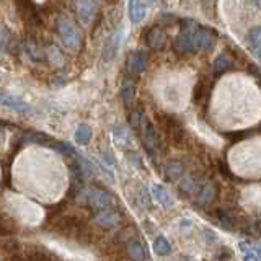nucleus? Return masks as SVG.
Returning a JSON list of instances; mask_svg holds the SVG:
<instances>
[{"label":"nucleus","instance_id":"1","mask_svg":"<svg viewBox=\"0 0 261 261\" xmlns=\"http://www.w3.org/2000/svg\"><path fill=\"white\" fill-rule=\"evenodd\" d=\"M57 30H59V36L62 44L72 53H77L82 47V35L77 30V27L73 24L67 16H61L57 21Z\"/></svg>","mask_w":261,"mask_h":261},{"label":"nucleus","instance_id":"2","mask_svg":"<svg viewBox=\"0 0 261 261\" xmlns=\"http://www.w3.org/2000/svg\"><path fill=\"white\" fill-rule=\"evenodd\" d=\"M82 202H85L88 207H92L95 212L114 207L113 196L105 190H88L80 196Z\"/></svg>","mask_w":261,"mask_h":261},{"label":"nucleus","instance_id":"3","mask_svg":"<svg viewBox=\"0 0 261 261\" xmlns=\"http://www.w3.org/2000/svg\"><path fill=\"white\" fill-rule=\"evenodd\" d=\"M137 133H141V137L142 141L147 147V150L150 152V155H153V157H157L159 152H160V137L157 134V130H155L153 124L147 119L144 114L141 118V126H139V130Z\"/></svg>","mask_w":261,"mask_h":261},{"label":"nucleus","instance_id":"4","mask_svg":"<svg viewBox=\"0 0 261 261\" xmlns=\"http://www.w3.org/2000/svg\"><path fill=\"white\" fill-rule=\"evenodd\" d=\"M16 5V10L20 12L21 18L27 21L30 28H41V15L36 10V5L31 2V0H13Z\"/></svg>","mask_w":261,"mask_h":261},{"label":"nucleus","instance_id":"5","mask_svg":"<svg viewBox=\"0 0 261 261\" xmlns=\"http://www.w3.org/2000/svg\"><path fill=\"white\" fill-rule=\"evenodd\" d=\"M193 41H194V53L211 51V49L214 47L216 38H214V33L206 28H196L193 33Z\"/></svg>","mask_w":261,"mask_h":261},{"label":"nucleus","instance_id":"6","mask_svg":"<svg viewBox=\"0 0 261 261\" xmlns=\"http://www.w3.org/2000/svg\"><path fill=\"white\" fill-rule=\"evenodd\" d=\"M196 28L186 27L175 39V49L181 54H190L194 53V41H193V33Z\"/></svg>","mask_w":261,"mask_h":261},{"label":"nucleus","instance_id":"7","mask_svg":"<svg viewBox=\"0 0 261 261\" xmlns=\"http://www.w3.org/2000/svg\"><path fill=\"white\" fill-rule=\"evenodd\" d=\"M75 10L84 24H90L96 15V5L93 0H75Z\"/></svg>","mask_w":261,"mask_h":261},{"label":"nucleus","instance_id":"8","mask_svg":"<svg viewBox=\"0 0 261 261\" xmlns=\"http://www.w3.org/2000/svg\"><path fill=\"white\" fill-rule=\"evenodd\" d=\"M0 105H4V106H7V108H10V110L20 113V114H30L31 113V106L15 95L0 93Z\"/></svg>","mask_w":261,"mask_h":261},{"label":"nucleus","instance_id":"9","mask_svg":"<svg viewBox=\"0 0 261 261\" xmlns=\"http://www.w3.org/2000/svg\"><path fill=\"white\" fill-rule=\"evenodd\" d=\"M119 214L116 211H114V207L111 209H105V211H98L95 212V222L103 227V228H113V227H116L119 224Z\"/></svg>","mask_w":261,"mask_h":261},{"label":"nucleus","instance_id":"10","mask_svg":"<svg viewBox=\"0 0 261 261\" xmlns=\"http://www.w3.org/2000/svg\"><path fill=\"white\" fill-rule=\"evenodd\" d=\"M217 196V188L214 183H206L199 188L198 191V196H196V202H198V206L201 207H207L211 206L212 202H214Z\"/></svg>","mask_w":261,"mask_h":261},{"label":"nucleus","instance_id":"11","mask_svg":"<svg viewBox=\"0 0 261 261\" xmlns=\"http://www.w3.org/2000/svg\"><path fill=\"white\" fill-rule=\"evenodd\" d=\"M147 56L142 51H136L130 54L129 61H127V69L130 73H136V75H141L147 69Z\"/></svg>","mask_w":261,"mask_h":261},{"label":"nucleus","instance_id":"12","mask_svg":"<svg viewBox=\"0 0 261 261\" xmlns=\"http://www.w3.org/2000/svg\"><path fill=\"white\" fill-rule=\"evenodd\" d=\"M121 38H122V33L118 31L106 39V43L103 46V59L105 61H111L116 57V54L119 51V46H121Z\"/></svg>","mask_w":261,"mask_h":261},{"label":"nucleus","instance_id":"13","mask_svg":"<svg viewBox=\"0 0 261 261\" xmlns=\"http://www.w3.org/2000/svg\"><path fill=\"white\" fill-rule=\"evenodd\" d=\"M145 41H147V44H149V47H152V49H162L163 46H165V43H167V35L163 33L162 28L152 27L149 31H147Z\"/></svg>","mask_w":261,"mask_h":261},{"label":"nucleus","instance_id":"14","mask_svg":"<svg viewBox=\"0 0 261 261\" xmlns=\"http://www.w3.org/2000/svg\"><path fill=\"white\" fill-rule=\"evenodd\" d=\"M147 16V7L141 0H130L129 2V18L134 24H139L145 20Z\"/></svg>","mask_w":261,"mask_h":261},{"label":"nucleus","instance_id":"15","mask_svg":"<svg viewBox=\"0 0 261 261\" xmlns=\"http://www.w3.org/2000/svg\"><path fill=\"white\" fill-rule=\"evenodd\" d=\"M150 194H152V198L160 204V206H163V207L173 206V199H171L170 193L162 185H153L150 188Z\"/></svg>","mask_w":261,"mask_h":261},{"label":"nucleus","instance_id":"16","mask_svg":"<svg viewBox=\"0 0 261 261\" xmlns=\"http://www.w3.org/2000/svg\"><path fill=\"white\" fill-rule=\"evenodd\" d=\"M163 173H165V178L170 179V181H176V179L185 175V165L178 160H171L163 168Z\"/></svg>","mask_w":261,"mask_h":261},{"label":"nucleus","instance_id":"17","mask_svg":"<svg viewBox=\"0 0 261 261\" xmlns=\"http://www.w3.org/2000/svg\"><path fill=\"white\" fill-rule=\"evenodd\" d=\"M113 139H114V144L118 147H122V149L133 147V137H130L129 130L124 126H118L113 130Z\"/></svg>","mask_w":261,"mask_h":261},{"label":"nucleus","instance_id":"18","mask_svg":"<svg viewBox=\"0 0 261 261\" xmlns=\"http://www.w3.org/2000/svg\"><path fill=\"white\" fill-rule=\"evenodd\" d=\"M121 98H122V103H124L127 108L134 105L136 100V87L130 80H126L124 84L121 87Z\"/></svg>","mask_w":261,"mask_h":261},{"label":"nucleus","instance_id":"19","mask_svg":"<svg viewBox=\"0 0 261 261\" xmlns=\"http://www.w3.org/2000/svg\"><path fill=\"white\" fill-rule=\"evenodd\" d=\"M217 220H219L220 227L225 228V230H233L237 227V219L230 211H219Z\"/></svg>","mask_w":261,"mask_h":261},{"label":"nucleus","instance_id":"20","mask_svg":"<svg viewBox=\"0 0 261 261\" xmlns=\"http://www.w3.org/2000/svg\"><path fill=\"white\" fill-rule=\"evenodd\" d=\"M92 141V127L87 124H80L75 129V142L80 145H88Z\"/></svg>","mask_w":261,"mask_h":261},{"label":"nucleus","instance_id":"21","mask_svg":"<svg viewBox=\"0 0 261 261\" xmlns=\"http://www.w3.org/2000/svg\"><path fill=\"white\" fill-rule=\"evenodd\" d=\"M233 65V61L232 57L228 54H220L217 56V59L214 61V72L216 73H222V72H227L228 69H232Z\"/></svg>","mask_w":261,"mask_h":261},{"label":"nucleus","instance_id":"22","mask_svg":"<svg viewBox=\"0 0 261 261\" xmlns=\"http://www.w3.org/2000/svg\"><path fill=\"white\" fill-rule=\"evenodd\" d=\"M129 256L134 261H145L147 259L145 247L141 242H133L129 245Z\"/></svg>","mask_w":261,"mask_h":261},{"label":"nucleus","instance_id":"23","mask_svg":"<svg viewBox=\"0 0 261 261\" xmlns=\"http://www.w3.org/2000/svg\"><path fill=\"white\" fill-rule=\"evenodd\" d=\"M153 251L157 253L159 256H167L171 253V245L168 243L165 237H157V239L153 240Z\"/></svg>","mask_w":261,"mask_h":261},{"label":"nucleus","instance_id":"24","mask_svg":"<svg viewBox=\"0 0 261 261\" xmlns=\"http://www.w3.org/2000/svg\"><path fill=\"white\" fill-rule=\"evenodd\" d=\"M247 43L251 46V47H259L261 46V24L259 27H255L253 30L248 31L247 35Z\"/></svg>","mask_w":261,"mask_h":261},{"label":"nucleus","instance_id":"25","mask_svg":"<svg viewBox=\"0 0 261 261\" xmlns=\"http://www.w3.org/2000/svg\"><path fill=\"white\" fill-rule=\"evenodd\" d=\"M27 51L30 53V56L33 57V59H36V61H41L43 59V54H41V49L35 44V43H27Z\"/></svg>","mask_w":261,"mask_h":261},{"label":"nucleus","instance_id":"26","mask_svg":"<svg viewBox=\"0 0 261 261\" xmlns=\"http://www.w3.org/2000/svg\"><path fill=\"white\" fill-rule=\"evenodd\" d=\"M141 118H142V113L141 111H133L129 116V124L134 130H139V126H141Z\"/></svg>","mask_w":261,"mask_h":261},{"label":"nucleus","instance_id":"27","mask_svg":"<svg viewBox=\"0 0 261 261\" xmlns=\"http://www.w3.org/2000/svg\"><path fill=\"white\" fill-rule=\"evenodd\" d=\"M181 190L186 191V193H191L193 190H196V183H194V179L193 178H188L183 181V186H181Z\"/></svg>","mask_w":261,"mask_h":261},{"label":"nucleus","instance_id":"28","mask_svg":"<svg viewBox=\"0 0 261 261\" xmlns=\"http://www.w3.org/2000/svg\"><path fill=\"white\" fill-rule=\"evenodd\" d=\"M243 261H259V259H258V256L255 255V251H253V245H251L250 251L243 253Z\"/></svg>","mask_w":261,"mask_h":261},{"label":"nucleus","instance_id":"29","mask_svg":"<svg viewBox=\"0 0 261 261\" xmlns=\"http://www.w3.org/2000/svg\"><path fill=\"white\" fill-rule=\"evenodd\" d=\"M253 251H255V255L261 261V243H255V245H253Z\"/></svg>","mask_w":261,"mask_h":261},{"label":"nucleus","instance_id":"30","mask_svg":"<svg viewBox=\"0 0 261 261\" xmlns=\"http://www.w3.org/2000/svg\"><path fill=\"white\" fill-rule=\"evenodd\" d=\"M256 57H258V61H259V64H261V46L256 47Z\"/></svg>","mask_w":261,"mask_h":261},{"label":"nucleus","instance_id":"31","mask_svg":"<svg viewBox=\"0 0 261 261\" xmlns=\"http://www.w3.org/2000/svg\"><path fill=\"white\" fill-rule=\"evenodd\" d=\"M253 2H255V5L259 8V10H261V0H253Z\"/></svg>","mask_w":261,"mask_h":261}]
</instances>
